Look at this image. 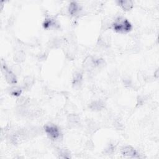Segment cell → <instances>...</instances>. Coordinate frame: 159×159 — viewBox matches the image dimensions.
<instances>
[{
	"label": "cell",
	"instance_id": "obj_8",
	"mask_svg": "<svg viewBox=\"0 0 159 159\" xmlns=\"http://www.w3.org/2000/svg\"><path fill=\"white\" fill-rule=\"evenodd\" d=\"M81 80V76L80 74H78L76 75L75 78V80H74V83L76 84H80V81Z\"/></svg>",
	"mask_w": 159,
	"mask_h": 159
},
{
	"label": "cell",
	"instance_id": "obj_4",
	"mask_svg": "<svg viewBox=\"0 0 159 159\" xmlns=\"http://www.w3.org/2000/svg\"><path fill=\"white\" fill-rule=\"evenodd\" d=\"M121 153L124 156L137 157V151L130 146H125L121 149Z\"/></svg>",
	"mask_w": 159,
	"mask_h": 159
},
{
	"label": "cell",
	"instance_id": "obj_5",
	"mask_svg": "<svg viewBox=\"0 0 159 159\" xmlns=\"http://www.w3.org/2000/svg\"><path fill=\"white\" fill-rule=\"evenodd\" d=\"M119 4L125 11H129L133 7V2L130 1H120Z\"/></svg>",
	"mask_w": 159,
	"mask_h": 159
},
{
	"label": "cell",
	"instance_id": "obj_6",
	"mask_svg": "<svg viewBox=\"0 0 159 159\" xmlns=\"http://www.w3.org/2000/svg\"><path fill=\"white\" fill-rule=\"evenodd\" d=\"M80 7L77 3L75 2H73L70 4L69 6V12L71 15H75L79 11Z\"/></svg>",
	"mask_w": 159,
	"mask_h": 159
},
{
	"label": "cell",
	"instance_id": "obj_7",
	"mask_svg": "<svg viewBox=\"0 0 159 159\" xmlns=\"http://www.w3.org/2000/svg\"><path fill=\"white\" fill-rule=\"evenodd\" d=\"M91 107L93 110H100L102 107V104L100 101H95L91 104Z\"/></svg>",
	"mask_w": 159,
	"mask_h": 159
},
{
	"label": "cell",
	"instance_id": "obj_3",
	"mask_svg": "<svg viewBox=\"0 0 159 159\" xmlns=\"http://www.w3.org/2000/svg\"><path fill=\"white\" fill-rule=\"evenodd\" d=\"M2 70L4 73L5 78L7 80V81L9 83L11 84H14L16 83V78L15 75L11 71L9 70L6 66H2Z\"/></svg>",
	"mask_w": 159,
	"mask_h": 159
},
{
	"label": "cell",
	"instance_id": "obj_1",
	"mask_svg": "<svg viewBox=\"0 0 159 159\" xmlns=\"http://www.w3.org/2000/svg\"><path fill=\"white\" fill-rule=\"evenodd\" d=\"M113 29L117 32L125 33L132 29V25L130 22L125 19L119 18L112 25Z\"/></svg>",
	"mask_w": 159,
	"mask_h": 159
},
{
	"label": "cell",
	"instance_id": "obj_2",
	"mask_svg": "<svg viewBox=\"0 0 159 159\" xmlns=\"http://www.w3.org/2000/svg\"><path fill=\"white\" fill-rule=\"evenodd\" d=\"M45 131L52 139H57L60 136V132L58 127L53 125H47L45 126Z\"/></svg>",
	"mask_w": 159,
	"mask_h": 159
}]
</instances>
